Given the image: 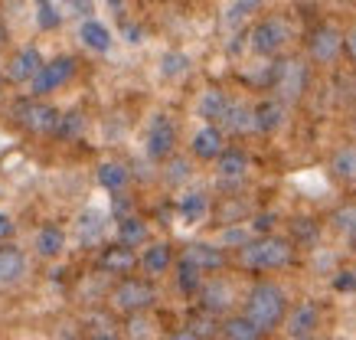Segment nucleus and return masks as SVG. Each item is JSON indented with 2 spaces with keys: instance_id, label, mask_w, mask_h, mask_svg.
<instances>
[{
  "instance_id": "nucleus-1",
  "label": "nucleus",
  "mask_w": 356,
  "mask_h": 340,
  "mask_svg": "<svg viewBox=\"0 0 356 340\" xmlns=\"http://www.w3.org/2000/svg\"><path fill=\"white\" fill-rule=\"evenodd\" d=\"M288 311H291V305H288V295H284V288L278 282H255V285L248 288L245 307H242V314L261 334H271V330L284 327Z\"/></svg>"
},
{
  "instance_id": "nucleus-2",
  "label": "nucleus",
  "mask_w": 356,
  "mask_h": 340,
  "mask_svg": "<svg viewBox=\"0 0 356 340\" xmlns=\"http://www.w3.org/2000/svg\"><path fill=\"white\" fill-rule=\"evenodd\" d=\"M294 262V239L284 236H255L245 249H238V265L248 272H278Z\"/></svg>"
},
{
  "instance_id": "nucleus-3",
  "label": "nucleus",
  "mask_w": 356,
  "mask_h": 340,
  "mask_svg": "<svg viewBox=\"0 0 356 340\" xmlns=\"http://www.w3.org/2000/svg\"><path fill=\"white\" fill-rule=\"evenodd\" d=\"M10 118L30 134H53L59 118H63V111L56 108V105H49V102L36 99V95H26V99L13 102Z\"/></svg>"
},
{
  "instance_id": "nucleus-4",
  "label": "nucleus",
  "mask_w": 356,
  "mask_h": 340,
  "mask_svg": "<svg viewBox=\"0 0 356 340\" xmlns=\"http://www.w3.org/2000/svg\"><path fill=\"white\" fill-rule=\"evenodd\" d=\"M154 301H157V288H154L151 278H134V275H128V278H121L118 285H115V291H111V305L118 307V311H124V314H140V311L154 307Z\"/></svg>"
},
{
  "instance_id": "nucleus-5",
  "label": "nucleus",
  "mask_w": 356,
  "mask_h": 340,
  "mask_svg": "<svg viewBox=\"0 0 356 340\" xmlns=\"http://www.w3.org/2000/svg\"><path fill=\"white\" fill-rule=\"evenodd\" d=\"M307 88V66L301 59H278L271 69V92L278 102H298Z\"/></svg>"
},
{
  "instance_id": "nucleus-6",
  "label": "nucleus",
  "mask_w": 356,
  "mask_h": 340,
  "mask_svg": "<svg viewBox=\"0 0 356 340\" xmlns=\"http://www.w3.org/2000/svg\"><path fill=\"white\" fill-rule=\"evenodd\" d=\"M291 40V26L284 17H261L255 26H252V33H248V46H252V53L259 56H278L284 49V43Z\"/></svg>"
},
{
  "instance_id": "nucleus-7",
  "label": "nucleus",
  "mask_w": 356,
  "mask_h": 340,
  "mask_svg": "<svg viewBox=\"0 0 356 340\" xmlns=\"http://www.w3.org/2000/svg\"><path fill=\"white\" fill-rule=\"evenodd\" d=\"M343 43H346V33L337 30L334 23H321L314 26L311 36H307V53H311L314 63H337L340 53H343Z\"/></svg>"
},
{
  "instance_id": "nucleus-8",
  "label": "nucleus",
  "mask_w": 356,
  "mask_h": 340,
  "mask_svg": "<svg viewBox=\"0 0 356 340\" xmlns=\"http://www.w3.org/2000/svg\"><path fill=\"white\" fill-rule=\"evenodd\" d=\"M144 144H147V157H151V161L167 164L173 157V151H177V124H173L167 115H154L151 124H147Z\"/></svg>"
},
{
  "instance_id": "nucleus-9",
  "label": "nucleus",
  "mask_w": 356,
  "mask_h": 340,
  "mask_svg": "<svg viewBox=\"0 0 356 340\" xmlns=\"http://www.w3.org/2000/svg\"><path fill=\"white\" fill-rule=\"evenodd\" d=\"M72 76H76V56H56V59H49L40 69V76L30 82V92L36 99H43V95H49L56 88H63Z\"/></svg>"
},
{
  "instance_id": "nucleus-10",
  "label": "nucleus",
  "mask_w": 356,
  "mask_h": 340,
  "mask_svg": "<svg viewBox=\"0 0 356 340\" xmlns=\"http://www.w3.org/2000/svg\"><path fill=\"white\" fill-rule=\"evenodd\" d=\"M317 327H321V307L314 305V301H298L288 311V318H284V330H288L291 340L317 337Z\"/></svg>"
},
{
  "instance_id": "nucleus-11",
  "label": "nucleus",
  "mask_w": 356,
  "mask_h": 340,
  "mask_svg": "<svg viewBox=\"0 0 356 340\" xmlns=\"http://www.w3.org/2000/svg\"><path fill=\"white\" fill-rule=\"evenodd\" d=\"M196 298H200V311L213 314V318L226 314L229 307L236 305V291H232V285H229L226 278H209Z\"/></svg>"
},
{
  "instance_id": "nucleus-12",
  "label": "nucleus",
  "mask_w": 356,
  "mask_h": 340,
  "mask_svg": "<svg viewBox=\"0 0 356 340\" xmlns=\"http://www.w3.org/2000/svg\"><path fill=\"white\" fill-rule=\"evenodd\" d=\"M190 151H193L196 161L213 164V161H219V157H222V151H226V131H222L219 124H203V128L193 134Z\"/></svg>"
},
{
  "instance_id": "nucleus-13",
  "label": "nucleus",
  "mask_w": 356,
  "mask_h": 340,
  "mask_svg": "<svg viewBox=\"0 0 356 340\" xmlns=\"http://www.w3.org/2000/svg\"><path fill=\"white\" fill-rule=\"evenodd\" d=\"M43 56H40V49L36 46H23V49H17V53L10 56V63H7V79L10 82H17V86H26V82H33V79L40 76V69H43Z\"/></svg>"
},
{
  "instance_id": "nucleus-14",
  "label": "nucleus",
  "mask_w": 356,
  "mask_h": 340,
  "mask_svg": "<svg viewBox=\"0 0 356 340\" xmlns=\"http://www.w3.org/2000/svg\"><path fill=\"white\" fill-rule=\"evenodd\" d=\"M138 265H140V255H134V249L121 245V242H111V245H105V249L98 252V268H102V272H108V275H121V278H128Z\"/></svg>"
},
{
  "instance_id": "nucleus-15",
  "label": "nucleus",
  "mask_w": 356,
  "mask_h": 340,
  "mask_svg": "<svg viewBox=\"0 0 356 340\" xmlns=\"http://www.w3.org/2000/svg\"><path fill=\"white\" fill-rule=\"evenodd\" d=\"M184 259H190V262L200 268V272H222L226 268V249L219 245V242H190L184 249Z\"/></svg>"
},
{
  "instance_id": "nucleus-16",
  "label": "nucleus",
  "mask_w": 356,
  "mask_h": 340,
  "mask_svg": "<svg viewBox=\"0 0 356 340\" xmlns=\"http://www.w3.org/2000/svg\"><path fill=\"white\" fill-rule=\"evenodd\" d=\"M173 245L170 242H151L144 252H140V272L147 275V278H161V275H167L173 268Z\"/></svg>"
},
{
  "instance_id": "nucleus-17",
  "label": "nucleus",
  "mask_w": 356,
  "mask_h": 340,
  "mask_svg": "<svg viewBox=\"0 0 356 340\" xmlns=\"http://www.w3.org/2000/svg\"><path fill=\"white\" fill-rule=\"evenodd\" d=\"M229 105H232V99H229L222 88H206L203 95H200V102H196V115H200L206 124H222Z\"/></svg>"
},
{
  "instance_id": "nucleus-18",
  "label": "nucleus",
  "mask_w": 356,
  "mask_h": 340,
  "mask_svg": "<svg viewBox=\"0 0 356 340\" xmlns=\"http://www.w3.org/2000/svg\"><path fill=\"white\" fill-rule=\"evenodd\" d=\"M248 174V154L242 147H226L222 157L216 161V177L222 184H238Z\"/></svg>"
},
{
  "instance_id": "nucleus-19",
  "label": "nucleus",
  "mask_w": 356,
  "mask_h": 340,
  "mask_svg": "<svg viewBox=\"0 0 356 340\" xmlns=\"http://www.w3.org/2000/svg\"><path fill=\"white\" fill-rule=\"evenodd\" d=\"M284 124V102H278L275 95L271 99H261L255 105V131L259 134H275L281 131Z\"/></svg>"
},
{
  "instance_id": "nucleus-20",
  "label": "nucleus",
  "mask_w": 356,
  "mask_h": 340,
  "mask_svg": "<svg viewBox=\"0 0 356 340\" xmlns=\"http://www.w3.org/2000/svg\"><path fill=\"white\" fill-rule=\"evenodd\" d=\"M177 213H180V220L186 226H196V222H203L209 216V197L203 190H190V193H184L177 200Z\"/></svg>"
},
{
  "instance_id": "nucleus-21",
  "label": "nucleus",
  "mask_w": 356,
  "mask_h": 340,
  "mask_svg": "<svg viewBox=\"0 0 356 340\" xmlns=\"http://www.w3.org/2000/svg\"><path fill=\"white\" fill-rule=\"evenodd\" d=\"M23 272H26V255L17 249V245H0V285H13L20 282Z\"/></svg>"
},
{
  "instance_id": "nucleus-22",
  "label": "nucleus",
  "mask_w": 356,
  "mask_h": 340,
  "mask_svg": "<svg viewBox=\"0 0 356 340\" xmlns=\"http://www.w3.org/2000/svg\"><path fill=\"white\" fill-rule=\"evenodd\" d=\"M222 131L229 134H248L255 131V105H245V102H232L226 111V121L219 124Z\"/></svg>"
},
{
  "instance_id": "nucleus-23",
  "label": "nucleus",
  "mask_w": 356,
  "mask_h": 340,
  "mask_svg": "<svg viewBox=\"0 0 356 340\" xmlns=\"http://www.w3.org/2000/svg\"><path fill=\"white\" fill-rule=\"evenodd\" d=\"M118 242H121V245H128V249L151 245V229H147V222L140 220L138 213H134V216L118 220Z\"/></svg>"
},
{
  "instance_id": "nucleus-24",
  "label": "nucleus",
  "mask_w": 356,
  "mask_h": 340,
  "mask_svg": "<svg viewBox=\"0 0 356 340\" xmlns=\"http://www.w3.org/2000/svg\"><path fill=\"white\" fill-rule=\"evenodd\" d=\"M95 177H98V187L102 190L124 193V187H128V180H131V170L121 164V161H105V164H98Z\"/></svg>"
},
{
  "instance_id": "nucleus-25",
  "label": "nucleus",
  "mask_w": 356,
  "mask_h": 340,
  "mask_svg": "<svg viewBox=\"0 0 356 340\" xmlns=\"http://www.w3.org/2000/svg\"><path fill=\"white\" fill-rule=\"evenodd\" d=\"M79 40H82V46H86V49H92V53H108L115 36H111V30L105 26V23L82 20V26H79Z\"/></svg>"
},
{
  "instance_id": "nucleus-26",
  "label": "nucleus",
  "mask_w": 356,
  "mask_h": 340,
  "mask_svg": "<svg viewBox=\"0 0 356 340\" xmlns=\"http://www.w3.org/2000/svg\"><path fill=\"white\" fill-rule=\"evenodd\" d=\"M203 285H206V278H203V272L196 268L190 259H177V288H180V295H186V298H193V295H200L203 291Z\"/></svg>"
},
{
  "instance_id": "nucleus-27",
  "label": "nucleus",
  "mask_w": 356,
  "mask_h": 340,
  "mask_svg": "<svg viewBox=\"0 0 356 340\" xmlns=\"http://www.w3.org/2000/svg\"><path fill=\"white\" fill-rule=\"evenodd\" d=\"M219 334H222V340H261L265 337V334H261V330L255 327L245 314H229V318L222 321Z\"/></svg>"
},
{
  "instance_id": "nucleus-28",
  "label": "nucleus",
  "mask_w": 356,
  "mask_h": 340,
  "mask_svg": "<svg viewBox=\"0 0 356 340\" xmlns=\"http://www.w3.org/2000/svg\"><path fill=\"white\" fill-rule=\"evenodd\" d=\"M82 134H86V111L82 108L63 111V118H59V124H56L53 138H59V141H79Z\"/></svg>"
},
{
  "instance_id": "nucleus-29",
  "label": "nucleus",
  "mask_w": 356,
  "mask_h": 340,
  "mask_svg": "<svg viewBox=\"0 0 356 340\" xmlns=\"http://www.w3.org/2000/svg\"><path fill=\"white\" fill-rule=\"evenodd\" d=\"M330 174H334L337 180H343V184H356V144H346V147H340V151L334 154Z\"/></svg>"
},
{
  "instance_id": "nucleus-30",
  "label": "nucleus",
  "mask_w": 356,
  "mask_h": 340,
  "mask_svg": "<svg viewBox=\"0 0 356 340\" xmlns=\"http://www.w3.org/2000/svg\"><path fill=\"white\" fill-rule=\"evenodd\" d=\"M63 249H65V232L59 226H43L36 232V252L43 259H56V255H63Z\"/></svg>"
},
{
  "instance_id": "nucleus-31",
  "label": "nucleus",
  "mask_w": 356,
  "mask_h": 340,
  "mask_svg": "<svg viewBox=\"0 0 356 340\" xmlns=\"http://www.w3.org/2000/svg\"><path fill=\"white\" fill-rule=\"evenodd\" d=\"M190 56L180 53V49H170V53L161 56V76L163 79H184L186 72H190Z\"/></svg>"
},
{
  "instance_id": "nucleus-32",
  "label": "nucleus",
  "mask_w": 356,
  "mask_h": 340,
  "mask_svg": "<svg viewBox=\"0 0 356 340\" xmlns=\"http://www.w3.org/2000/svg\"><path fill=\"white\" fill-rule=\"evenodd\" d=\"M102 232H105L102 213H95V209H88V213H82V216H79V239L86 242V245H92V242L102 239Z\"/></svg>"
},
{
  "instance_id": "nucleus-33",
  "label": "nucleus",
  "mask_w": 356,
  "mask_h": 340,
  "mask_svg": "<svg viewBox=\"0 0 356 340\" xmlns=\"http://www.w3.org/2000/svg\"><path fill=\"white\" fill-rule=\"evenodd\" d=\"M337 232H343L350 239H356V203H343L340 209H334V216H330Z\"/></svg>"
},
{
  "instance_id": "nucleus-34",
  "label": "nucleus",
  "mask_w": 356,
  "mask_h": 340,
  "mask_svg": "<svg viewBox=\"0 0 356 340\" xmlns=\"http://www.w3.org/2000/svg\"><path fill=\"white\" fill-rule=\"evenodd\" d=\"M36 23H40V30H56L63 23V13L56 7V0H36Z\"/></svg>"
},
{
  "instance_id": "nucleus-35",
  "label": "nucleus",
  "mask_w": 356,
  "mask_h": 340,
  "mask_svg": "<svg viewBox=\"0 0 356 340\" xmlns=\"http://www.w3.org/2000/svg\"><path fill=\"white\" fill-rule=\"evenodd\" d=\"M190 174H193V164H190L186 157H177V154H173L170 161H167V170H163V180L177 187V184H184V180H190Z\"/></svg>"
},
{
  "instance_id": "nucleus-36",
  "label": "nucleus",
  "mask_w": 356,
  "mask_h": 340,
  "mask_svg": "<svg viewBox=\"0 0 356 340\" xmlns=\"http://www.w3.org/2000/svg\"><path fill=\"white\" fill-rule=\"evenodd\" d=\"M186 327L193 330V334H196L200 340H206V337H216L222 324H219V321L213 318V314H206V311H200V314H193V318H190V324H186Z\"/></svg>"
},
{
  "instance_id": "nucleus-37",
  "label": "nucleus",
  "mask_w": 356,
  "mask_h": 340,
  "mask_svg": "<svg viewBox=\"0 0 356 340\" xmlns=\"http://www.w3.org/2000/svg\"><path fill=\"white\" fill-rule=\"evenodd\" d=\"M261 3H265V0H236V3L226 10V23H229V26H238L245 17H252V13L259 10Z\"/></svg>"
},
{
  "instance_id": "nucleus-38",
  "label": "nucleus",
  "mask_w": 356,
  "mask_h": 340,
  "mask_svg": "<svg viewBox=\"0 0 356 340\" xmlns=\"http://www.w3.org/2000/svg\"><path fill=\"white\" fill-rule=\"evenodd\" d=\"M317 222L314 220H307V216H298V220H291V236L298 242H311V239H317Z\"/></svg>"
},
{
  "instance_id": "nucleus-39",
  "label": "nucleus",
  "mask_w": 356,
  "mask_h": 340,
  "mask_svg": "<svg viewBox=\"0 0 356 340\" xmlns=\"http://www.w3.org/2000/svg\"><path fill=\"white\" fill-rule=\"evenodd\" d=\"M330 285H334V291H340V295H350V291H356V272L353 268H340Z\"/></svg>"
},
{
  "instance_id": "nucleus-40",
  "label": "nucleus",
  "mask_w": 356,
  "mask_h": 340,
  "mask_svg": "<svg viewBox=\"0 0 356 340\" xmlns=\"http://www.w3.org/2000/svg\"><path fill=\"white\" fill-rule=\"evenodd\" d=\"M275 220H278L275 213H259V216L252 220V232H255V236H271V229H275Z\"/></svg>"
},
{
  "instance_id": "nucleus-41",
  "label": "nucleus",
  "mask_w": 356,
  "mask_h": 340,
  "mask_svg": "<svg viewBox=\"0 0 356 340\" xmlns=\"http://www.w3.org/2000/svg\"><path fill=\"white\" fill-rule=\"evenodd\" d=\"M13 236H17V222H13L7 213H0V245H7Z\"/></svg>"
},
{
  "instance_id": "nucleus-42",
  "label": "nucleus",
  "mask_w": 356,
  "mask_h": 340,
  "mask_svg": "<svg viewBox=\"0 0 356 340\" xmlns=\"http://www.w3.org/2000/svg\"><path fill=\"white\" fill-rule=\"evenodd\" d=\"M88 340H118V334H115V327H111V324H102V327H92Z\"/></svg>"
},
{
  "instance_id": "nucleus-43",
  "label": "nucleus",
  "mask_w": 356,
  "mask_h": 340,
  "mask_svg": "<svg viewBox=\"0 0 356 340\" xmlns=\"http://www.w3.org/2000/svg\"><path fill=\"white\" fill-rule=\"evenodd\" d=\"M343 53H346V56H350V59H353V63H356V26H353V30H350V33H346Z\"/></svg>"
},
{
  "instance_id": "nucleus-44",
  "label": "nucleus",
  "mask_w": 356,
  "mask_h": 340,
  "mask_svg": "<svg viewBox=\"0 0 356 340\" xmlns=\"http://www.w3.org/2000/svg\"><path fill=\"white\" fill-rule=\"evenodd\" d=\"M167 340H200V337H196V334H193L190 327H180V330H173V334H170Z\"/></svg>"
},
{
  "instance_id": "nucleus-45",
  "label": "nucleus",
  "mask_w": 356,
  "mask_h": 340,
  "mask_svg": "<svg viewBox=\"0 0 356 340\" xmlns=\"http://www.w3.org/2000/svg\"><path fill=\"white\" fill-rule=\"evenodd\" d=\"M124 36H128V43H140V36L144 33H140V26H131L128 23V26H124Z\"/></svg>"
},
{
  "instance_id": "nucleus-46",
  "label": "nucleus",
  "mask_w": 356,
  "mask_h": 340,
  "mask_svg": "<svg viewBox=\"0 0 356 340\" xmlns=\"http://www.w3.org/2000/svg\"><path fill=\"white\" fill-rule=\"evenodd\" d=\"M7 40H10V30H7V23H3V17H0V49L7 46Z\"/></svg>"
},
{
  "instance_id": "nucleus-47",
  "label": "nucleus",
  "mask_w": 356,
  "mask_h": 340,
  "mask_svg": "<svg viewBox=\"0 0 356 340\" xmlns=\"http://www.w3.org/2000/svg\"><path fill=\"white\" fill-rule=\"evenodd\" d=\"M65 3H69V7H76V10H86L92 0H65Z\"/></svg>"
},
{
  "instance_id": "nucleus-48",
  "label": "nucleus",
  "mask_w": 356,
  "mask_h": 340,
  "mask_svg": "<svg viewBox=\"0 0 356 340\" xmlns=\"http://www.w3.org/2000/svg\"><path fill=\"white\" fill-rule=\"evenodd\" d=\"M0 92H3V76H0Z\"/></svg>"
},
{
  "instance_id": "nucleus-49",
  "label": "nucleus",
  "mask_w": 356,
  "mask_h": 340,
  "mask_svg": "<svg viewBox=\"0 0 356 340\" xmlns=\"http://www.w3.org/2000/svg\"><path fill=\"white\" fill-rule=\"evenodd\" d=\"M307 340H314V337H307Z\"/></svg>"
}]
</instances>
